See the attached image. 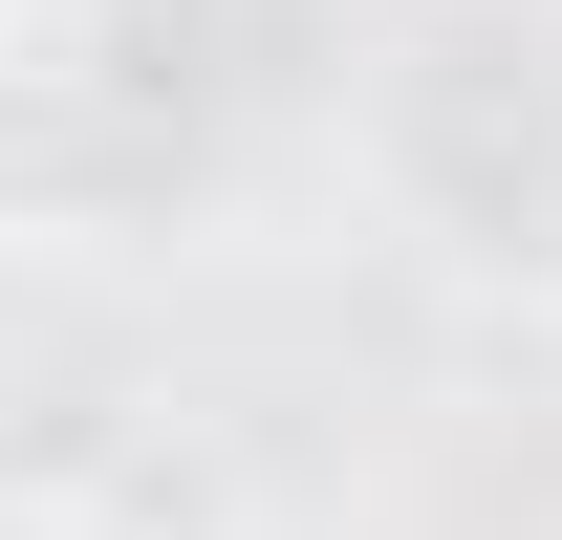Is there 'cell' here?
I'll use <instances>...</instances> for the list:
<instances>
[]
</instances>
